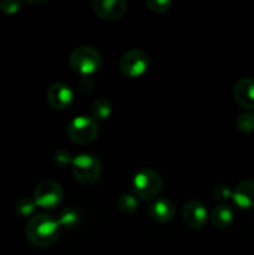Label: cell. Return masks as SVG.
Wrapping results in <instances>:
<instances>
[{"label": "cell", "mask_w": 254, "mask_h": 255, "mask_svg": "<svg viewBox=\"0 0 254 255\" xmlns=\"http://www.w3.org/2000/svg\"><path fill=\"white\" fill-rule=\"evenodd\" d=\"M232 201L244 211L254 208V179H244L237 184L232 193Z\"/></svg>", "instance_id": "12"}, {"label": "cell", "mask_w": 254, "mask_h": 255, "mask_svg": "<svg viewBox=\"0 0 254 255\" xmlns=\"http://www.w3.org/2000/svg\"><path fill=\"white\" fill-rule=\"evenodd\" d=\"M35 203L30 198H21L17 201L15 206V211L20 217H30L35 211Z\"/></svg>", "instance_id": "19"}, {"label": "cell", "mask_w": 254, "mask_h": 255, "mask_svg": "<svg viewBox=\"0 0 254 255\" xmlns=\"http://www.w3.org/2000/svg\"><path fill=\"white\" fill-rule=\"evenodd\" d=\"M234 100L246 110H254V79L243 77L234 85Z\"/></svg>", "instance_id": "11"}, {"label": "cell", "mask_w": 254, "mask_h": 255, "mask_svg": "<svg viewBox=\"0 0 254 255\" xmlns=\"http://www.w3.org/2000/svg\"><path fill=\"white\" fill-rule=\"evenodd\" d=\"M146 5L149 7V10L157 14H163L168 11L169 7L172 6L171 0H148L146 1Z\"/></svg>", "instance_id": "21"}, {"label": "cell", "mask_w": 254, "mask_h": 255, "mask_svg": "<svg viewBox=\"0 0 254 255\" xmlns=\"http://www.w3.org/2000/svg\"><path fill=\"white\" fill-rule=\"evenodd\" d=\"M132 188L137 198L142 201H152L161 193L163 181L157 171L152 168H142L136 172L132 178Z\"/></svg>", "instance_id": "2"}, {"label": "cell", "mask_w": 254, "mask_h": 255, "mask_svg": "<svg viewBox=\"0 0 254 255\" xmlns=\"http://www.w3.org/2000/svg\"><path fill=\"white\" fill-rule=\"evenodd\" d=\"M117 207H119L120 211L122 213H133L138 209L139 203H138V199L137 197H134L133 194H129V193H125L121 194L117 199Z\"/></svg>", "instance_id": "17"}, {"label": "cell", "mask_w": 254, "mask_h": 255, "mask_svg": "<svg viewBox=\"0 0 254 255\" xmlns=\"http://www.w3.org/2000/svg\"><path fill=\"white\" fill-rule=\"evenodd\" d=\"M70 66L77 74L87 76L100 69L102 57L96 49L91 46H79L70 55Z\"/></svg>", "instance_id": "3"}, {"label": "cell", "mask_w": 254, "mask_h": 255, "mask_svg": "<svg viewBox=\"0 0 254 255\" xmlns=\"http://www.w3.org/2000/svg\"><path fill=\"white\" fill-rule=\"evenodd\" d=\"M72 174L82 184H94L101 176L102 167L99 158L89 153H80L72 159Z\"/></svg>", "instance_id": "4"}, {"label": "cell", "mask_w": 254, "mask_h": 255, "mask_svg": "<svg viewBox=\"0 0 254 255\" xmlns=\"http://www.w3.org/2000/svg\"><path fill=\"white\" fill-rule=\"evenodd\" d=\"M182 216H183L184 222L191 228L197 229L202 228L207 223L208 212H207V208L202 202L197 201V199H192V201H188L183 206Z\"/></svg>", "instance_id": "10"}, {"label": "cell", "mask_w": 254, "mask_h": 255, "mask_svg": "<svg viewBox=\"0 0 254 255\" xmlns=\"http://www.w3.org/2000/svg\"><path fill=\"white\" fill-rule=\"evenodd\" d=\"M64 199V191L57 182L46 179L37 184L34 192L35 206L44 209H55L61 204Z\"/></svg>", "instance_id": "6"}, {"label": "cell", "mask_w": 254, "mask_h": 255, "mask_svg": "<svg viewBox=\"0 0 254 255\" xmlns=\"http://www.w3.org/2000/svg\"><path fill=\"white\" fill-rule=\"evenodd\" d=\"M20 7H21V1H16V0H2V1H0V10L4 14H16Z\"/></svg>", "instance_id": "22"}, {"label": "cell", "mask_w": 254, "mask_h": 255, "mask_svg": "<svg viewBox=\"0 0 254 255\" xmlns=\"http://www.w3.org/2000/svg\"><path fill=\"white\" fill-rule=\"evenodd\" d=\"M72 159H74V157L65 149H60L54 154V162L60 167L71 166Z\"/></svg>", "instance_id": "23"}, {"label": "cell", "mask_w": 254, "mask_h": 255, "mask_svg": "<svg viewBox=\"0 0 254 255\" xmlns=\"http://www.w3.org/2000/svg\"><path fill=\"white\" fill-rule=\"evenodd\" d=\"M236 124L239 131L246 132V133L254 132V112L247 111L241 114L237 119Z\"/></svg>", "instance_id": "18"}, {"label": "cell", "mask_w": 254, "mask_h": 255, "mask_svg": "<svg viewBox=\"0 0 254 255\" xmlns=\"http://www.w3.org/2000/svg\"><path fill=\"white\" fill-rule=\"evenodd\" d=\"M111 112H112L111 102H110V100L104 99V97L97 99L96 101L91 105V114H92V119L94 120L104 121V120L109 119Z\"/></svg>", "instance_id": "16"}, {"label": "cell", "mask_w": 254, "mask_h": 255, "mask_svg": "<svg viewBox=\"0 0 254 255\" xmlns=\"http://www.w3.org/2000/svg\"><path fill=\"white\" fill-rule=\"evenodd\" d=\"M234 219V211L229 204L222 203L214 207L211 214V221L214 227L219 229H226L232 224Z\"/></svg>", "instance_id": "14"}, {"label": "cell", "mask_w": 254, "mask_h": 255, "mask_svg": "<svg viewBox=\"0 0 254 255\" xmlns=\"http://www.w3.org/2000/svg\"><path fill=\"white\" fill-rule=\"evenodd\" d=\"M77 86H79L80 92H82V94H89V92H91L92 87H94V84H92V81L90 79L84 77V79L80 80Z\"/></svg>", "instance_id": "24"}, {"label": "cell", "mask_w": 254, "mask_h": 255, "mask_svg": "<svg viewBox=\"0 0 254 255\" xmlns=\"http://www.w3.org/2000/svg\"><path fill=\"white\" fill-rule=\"evenodd\" d=\"M47 102L52 109L62 111L70 107L74 100V92L71 87L65 82H56L47 90Z\"/></svg>", "instance_id": "9"}, {"label": "cell", "mask_w": 254, "mask_h": 255, "mask_svg": "<svg viewBox=\"0 0 254 255\" xmlns=\"http://www.w3.org/2000/svg\"><path fill=\"white\" fill-rule=\"evenodd\" d=\"M232 193L233 191L226 184H217L212 191L214 199L218 202H227L228 199H232Z\"/></svg>", "instance_id": "20"}, {"label": "cell", "mask_w": 254, "mask_h": 255, "mask_svg": "<svg viewBox=\"0 0 254 255\" xmlns=\"http://www.w3.org/2000/svg\"><path fill=\"white\" fill-rule=\"evenodd\" d=\"M149 214L152 219L158 223H167L171 222L174 216V206L169 199L158 198L153 201L149 207Z\"/></svg>", "instance_id": "13"}, {"label": "cell", "mask_w": 254, "mask_h": 255, "mask_svg": "<svg viewBox=\"0 0 254 255\" xmlns=\"http://www.w3.org/2000/svg\"><path fill=\"white\" fill-rule=\"evenodd\" d=\"M60 224L56 217L49 213H39L29 219L26 224V238L37 248H47L57 241Z\"/></svg>", "instance_id": "1"}, {"label": "cell", "mask_w": 254, "mask_h": 255, "mask_svg": "<svg viewBox=\"0 0 254 255\" xmlns=\"http://www.w3.org/2000/svg\"><path fill=\"white\" fill-rule=\"evenodd\" d=\"M67 136L77 144L91 143L99 134V125L90 116H76L67 125Z\"/></svg>", "instance_id": "5"}, {"label": "cell", "mask_w": 254, "mask_h": 255, "mask_svg": "<svg viewBox=\"0 0 254 255\" xmlns=\"http://www.w3.org/2000/svg\"><path fill=\"white\" fill-rule=\"evenodd\" d=\"M57 221H59L60 227H64V228L67 229H74L80 224L81 216H80V212L76 208L69 207V208H65L60 212Z\"/></svg>", "instance_id": "15"}, {"label": "cell", "mask_w": 254, "mask_h": 255, "mask_svg": "<svg viewBox=\"0 0 254 255\" xmlns=\"http://www.w3.org/2000/svg\"><path fill=\"white\" fill-rule=\"evenodd\" d=\"M92 9L101 19L114 21L124 16L127 11V2L124 0H94Z\"/></svg>", "instance_id": "8"}, {"label": "cell", "mask_w": 254, "mask_h": 255, "mask_svg": "<svg viewBox=\"0 0 254 255\" xmlns=\"http://www.w3.org/2000/svg\"><path fill=\"white\" fill-rule=\"evenodd\" d=\"M148 55L138 49L128 50L120 59V70L127 77L142 76L148 69Z\"/></svg>", "instance_id": "7"}]
</instances>
